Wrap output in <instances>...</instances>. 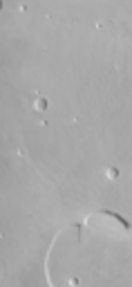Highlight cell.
I'll return each mask as SVG.
<instances>
[{
  "label": "cell",
  "mask_w": 132,
  "mask_h": 287,
  "mask_svg": "<svg viewBox=\"0 0 132 287\" xmlns=\"http://www.w3.org/2000/svg\"><path fill=\"white\" fill-rule=\"evenodd\" d=\"M47 106H49V103H47L45 99H36V108L38 110H47Z\"/></svg>",
  "instance_id": "1"
}]
</instances>
